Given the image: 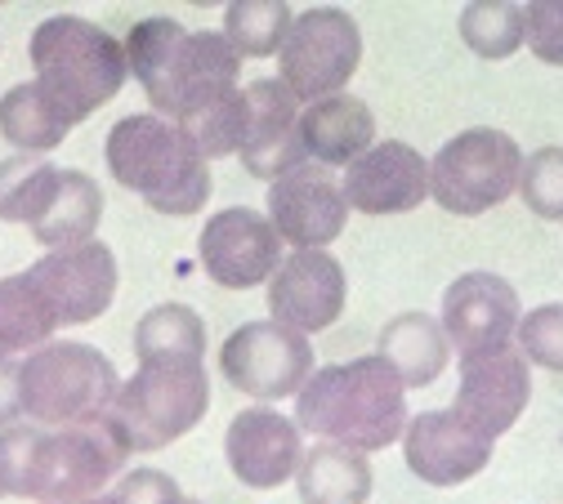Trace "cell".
I'll return each mask as SVG.
<instances>
[{
    "instance_id": "cell-28",
    "label": "cell",
    "mask_w": 563,
    "mask_h": 504,
    "mask_svg": "<svg viewBox=\"0 0 563 504\" xmlns=\"http://www.w3.org/2000/svg\"><path fill=\"white\" fill-rule=\"evenodd\" d=\"M58 175L63 170L45 157H5L0 161V220L36 228L58 192Z\"/></svg>"
},
{
    "instance_id": "cell-36",
    "label": "cell",
    "mask_w": 563,
    "mask_h": 504,
    "mask_svg": "<svg viewBox=\"0 0 563 504\" xmlns=\"http://www.w3.org/2000/svg\"><path fill=\"white\" fill-rule=\"evenodd\" d=\"M23 415L19 402V362H0V428Z\"/></svg>"
},
{
    "instance_id": "cell-3",
    "label": "cell",
    "mask_w": 563,
    "mask_h": 504,
    "mask_svg": "<svg viewBox=\"0 0 563 504\" xmlns=\"http://www.w3.org/2000/svg\"><path fill=\"white\" fill-rule=\"evenodd\" d=\"M398 371L380 352L331 362L309 376L296 393V424L322 443H340L349 451H385L407 434V397Z\"/></svg>"
},
{
    "instance_id": "cell-11",
    "label": "cell",
    "mask_w": 563,
    "mask_h": 504,
    "mask_svg": "<svg viewBox=\"0 0 563 504\" xmlns=\"http://www.w3.org/2000/svg\"><path fill=\"white\" fill-rule=\"evenodd\" d=\"M197 255L206 277L220 281L224 291H251L260 281H273V272L287 259L268 214L246 205H229L220 214H210L197 237Z\"/></svg>"
},
{
    "instance_id": "cell-33",
    "label": "cell",
    "mask_w": 563,
    "mask_h": 504,
    "mask_svg": "<svg viewBox=\"0 0 563 504\" xmlns=\"http://www.w3.org/2000/svg\"><path fill=\"white\" fill-rule=\"evenodd\" d=\"M515 348L528 357V367H545L563 376V304L532 309L515 331Z\"/></svg>"
},
{
    "instance_id": "cell-29",
    "label": "cell",
    "mask_w": 563,
    "mask_h": 504,
    "mask_svg": "<svg viewBox=\"0 0 563 504\" xmlns=\"http://www.w3.org/2000/svg\"><path fill=\"white\" fill-rule=\"evenodd\" d=\"M246 121H251V103H246V90H229L224 99L206 103L197 112H188L184 121H175L184 130V138L192 143V148L216 161V157H233L242 153V138H246Z\"/></svg>"
},
{
    "instance_id": "cell-6",
    "label": "cell",
    "mask_w": 563,
    "mask_h": 504,
    "mask_svg": "<svg viewBox=\"0 0 563 504\" xmlns=\"http://www.w3.org/2000/svg\"><path fill=\"white\" fill-rule=\"evenodd\" d=\"M117 393H121L117 367L95 344L54 339L27 352V362H19V402L23 415L36 419L41 428L103 424Z\"/></svg>"
},
{
    "instance_id": "cell-38",
    "label": "cell",
    "mask_w": 563,
    "mask_h": 504,
    "mask_svg": "<svg viewBox=\"0 0 563 504\" xmlns=\"http://www.w3.org/2000/svg\"><path fill=\"white\" fill-rule=\"evenodd\" d=\"M184 504H201V500H188V495H184Z\"/></svg>"
},
{
    "instance_id": "cell-39",
    "label": "cell",
    "mask_w": 563,
    "mask_h": 504,
    "mask_svg": "<svg viewBox=\"0 0 563 504\" xmlns=\"http://www.w3.org/2000/svg\"><path fill=\"white\" fill-rule=\"evenodd\" d=\"M0 495H5V491H0Z\"/></svg>"
},
{
    "instance_id": "cell-5",
    "label": "cell",
    "mask_w": 563,
    "mask_h": 504,
    "mask_svg": "<svg viewBox=\"0 0 563 504\" xmlns=\"http://www.w3.org/2000/svg\"><path fill=\"white\" fill-rule=\"evenodd\" d=\"M32 67L36 81L67 108L77 125L99 112L130 77L125 41L81 14H54L32 32Z\"/></svg>"
},
{
    "instance_id": "cell-12",
    "label": "cell",
    "mask_w": 563,
    "mask_h": 504,
    "mask_svg": "<svg viewBox=\"0 0 563 504\" xmlns=\"http://www.w3.org/2000/svg\"><path fill=\"white\" fill-rule=\"evenodd\" d=\"M27 277H32V285L41 291V300L54 313L58 326L95 322L117 300V259L103 242H86V246H67V250L41 255L27 268Z\"/></svg>"
},
{
    "instance_id": "cell-23",
    "label": "cell",
    "mask_w": 563,
    "mask_h": 504,
    "mask_svg": "<svg viewBox=\"0 0 563 504\" xmlns=\"http://www.w3.org/2000/svg\"><path fill=\"white\" fill-rule=\"evenodd\" d=\"M380 357L398 371V380L407 389H426L448 371L452 344H448L443 322H434L426 313H398L380 331Z\"/></svg>"
},
{
    "instance_id": "cell-1",
    "label": "cell",
    "mask_w": 563,
    "mask_h": 504,
    "mask_svg": "<svg viewBox=\"0 0 563 504\" xmlns=\"http://www.w3.org/2000/svg\"><path fill=\"white\" fill-rule=\"evenodd\" d=\"M125 456L108 424L0 428V491L36 504H81L103 495Z\"/></svg>"
},
{
    "instance_id": "cell-10",
    "label": "cell",
    "mask_w": 563,
    "mask_h": 504,
    "mask_svg": "<svg viewBox=\"0 0 563 504\" xmlns=\"http://www.w3.org/2000/svg\"><path fill=\"white\" fill-rule=\"evenodd\" d=\"M224 380L242 397L277 402L296 397L313 376V344L309 335L282 326V322H246L238 326L220 348Z\"/></svg>"
},
{
    "instance_id": "cell-17",
    "label": "cell",
    "mask_w": 563,
    "mask_h": 504,
    "mask_svg": "<svg viewBox=\"0 0 563 504\" xmlns=\"http://www.w3.org/2000/svg\"><path fill=\"white\" fill-rule=\"evenodd\" d=\"M229 469L242 486L251 491H273L287 478L300 473L305 443H300V424L287 419L273 406H246L233 415L229 434H224Z\"/></svg>"
},
{
    "instance_id": "cell-35",
    "label": "cell",
    "mask_w": 563,
    "mask_h": 504,
    "mask_svg": "<svg viewBox=\"0 0 563 504\" xmlns=\"http://www.w3.org/2000/svg\"><path fill=\"white\" fill-rule=\"evenodd\" d=\"M112 495H117L121 504H184L179 482H175L170 473H162V469H130V473L117 482Z\"/></svg>"
},
{
    "instance_id": "cell-27",
    "label": "cell",
    "mask_w": 563,
    "mask_h": 504,
    "mask_svg": "<svg viewBox=\"0 0 563 504\" xmlns=\"http://www.w3.org/2000/svg\"><path fill=\"white\" fill-rule=\"evenodd\" d=\"M134 357L148 362H201L206 357V326L188 304H157L134 326Z\"/></svg>"
},
{
    "instance_id": "cell-37",
    "label": "cell",
    "mask_w": 563,
    "mask_h": 504,
    "mask_svg": "<svg viewBox=\"0 0 563 504\" xmlns=\"http://www.w3.org/2000/svg\"><path fill=\"white\" fill-rule=\"evenodd\" d=\"M81 504H121L117 495H95V500H81Z\"/></svg>"
},
{
    "instance_id": "cell-15",
    "label": "cell",
    "mask_w": 563,
    "mask_h": 504,
    "mask_svg": "<svg viewBox=\"0 0 563 504\" xmlns=\"http://www.w3.org/2000/svg\"><path fill=\"white\" fill-rule=\"evenodd\" d=\"M443 331H448V344L470 357V352H483V348H501L515 339L519 322H523V309H519V295L515 285L497 272H461L448 291H443Z\"/></svg>"
},
{
    "instance_id": "cell-7",
    "label": "cell",
    "mask_w": 563,
    "mask_h": 504,
    "mask_svg": "<svg viewBox=\"0 0 563 504\" xmlns=\"http://www.w3.org/2000/svg\"><path fill=\"white\" fill-rule=\"evenodd\" d=\"M206 411L210 376L201 362H148L121 384L103 424L130 456H148L192 434Z\"/></svg>"
},
{
    "instance_id": "cell-4",
    "label": "cell",
    "mask_w": 563,
    "mask_h": 504,
    "mask_svg": "<svg viewBox=\"0 0 563 504\" xmlns=\"http://www.w3.org/2000/svg\"><path fill=\"white\" fill-rule=\"evenodd\" d=\"M108 170L125 192H139L153 210L170 220L206 210L210 201V166L206 157L184 138V130L157 112L121 116L108 134Z\"/></svg>"
},
{
    "instance_id": "cell-26",
    "label": "cell",
    "mask_w": 563,
    "mask_h": 504,
    "mask_svg": "<svg viewBox=\"0 0 563 504\" xmlns=\"http://www.w3.org/2000/svg\"><path fill=\"white\" fill-rule=\"evenodd\" d=\"M58 331L54 313L45 309L41 291L27 272L0 277V362H14L23 352H36Z\"/></svg>"
},
{
    "instance_id": "cell-8",
    "label": "cell",
    "mask_w": 563,
    "mask_h": 504,
    "mask_svg": "<svg viewBox=\"0 0 563 504\" xmlns=\"http://www.w3.org/2000/svg\"><path fill=\"white\" fill-rule=\"evenodd\" d=\"M523 153L506 130L474 125L448 138L430 161V197L448 214H483L519 192Z\"/></svg>"
},
{
    "instance_id": "cell-9",
    "label": "cell",
    "mask_w": 563,
    "mask_h": 504,
    "mask_svg": "<svg viewBox=\"0 0 563 504\" xmlns=\"http://www.w3.org/2000/svg\"><path fill=\"white\" fill-rule=\"evenodd\" d=\"M363 63V32L349 10L335 5H313L296 14L287 45L277 54L282 86L296 94V103H322L344 94L349 77Z\"/></svg>"
},
{
    "instance_id": "cell-14",
    "label": "cell",
    "mask_w": 563,
    "mask_h": 504,
    "mask_svg": "<svg viewBox=\"0 0 563 504\" xmlns=\"http://www.w3.org/2000/svg\"><path fill=\"white\" fill-rule=\"evenodd\" d=\"M528 397H532L528 357L515 344L461 357V389H456V406L452 411L465 424H474L483 438L497 443L506 428L523 415Z\"/></svg>"
},
{
    "instance_id": "cell-34",
    "label": "cell",
    "mask_w": 563,
    "mask_h": 504,
    "mask_svg": "<svg viewBox=\"0 0 563 504\" xmlns=\"http://www.w3.org/2000/svg\"><path fill=\"white\" fill-rule=\"evenodd\" d=\"M523 36L541 63L563 67V0H537V5H528L523 10Z\"/></svg>"
},
{
    "instance_id": "cell-18",
    "label": "cell",
    "mask_w": 563,
    "mask_h": 504,
    "mask_svg": "<svg viewBox=\"0 0 563 504\" xmlns=\"http://www.w3.org/2000/svg\"><path fill=\"white\" fill-rule=\"evenodd\" d=\"M344 291V268L327 250H296L268 281V313L300 335H318L340 322Z\"/></svg>"
},
{
    "instance_id": "cell-21",
    "label": "cell",
    "mask_w": 563,
    "mask_h": 504,
    "mask_svg": "<svg viewBox=\"0 0 563 504\" xmlns=\"http://www.w3.org/2000/svg\"><path fill=\"white\" fill-rule=\"evenodd\" d=\"M300 138L309 148V161L318 166H354L367 148H376V116L363 99L335 94L322 103H309L300 112Z\"/></svg>"
},
{
    "instance_id": "cell-25",
    "label": "cell",
    "mask_w": 563,
    "mask_h": 504,
    "mask_svg": "<svg viewBox=\"0 0 563 504\" xmlns=\"http://www.w3.org/2000/svg\"><path fill=\"white\" fill-rule=\"evenodd\" d=\"M103 220V188L86 175V170H63L58 175V192L45 210V220L32 228V237L49 250H67V246H86L95 242V228Z\"/></svg>"
},
{
    "instance_id": "cell-19",
    "label": "cell",
    "mask_w": 563,
    "mask_h": 504,
    "mask_svg": "<svg viewBox=\"0 0 563 504\" xmlns=\"http://www.w3.org/2000/svg\"><path fill=\"white\" fill-rule=\"evenodd\" d=\"M349 210L363 214H402L416 210L430 197V161L420 157L411 143L385 138L376 148H367L340 179Z\"/></svg>"
},
{
    "instance_id": "cell-2",
    "label": "cell",
    "mask_w": 563,
    "mask_h": 504,
    "mask_svg": "<svg viewBox=\"0 0 563 504\" xmlns=\"http://www.w3.org/2000/svg\"><path fill=\"white\" fill-rule=\"evenodd\" d=\"M125 63L166 121H184L188 112L224 99L229 90H238L242 71V58L224 32H188L162 14L130 27Z\"/></svg>"
},
{
    "instance_id": "cell-16",
    "label": "cell",
    "mask_w": 563,
    "mask_h": 504,
    "mask_svg": "<svg viewBox=\"0 0 563 504\" xmlns=\"http://www.w3.org/2000/svg\"><path fill=\"white\" fill-rule=\"evenodd\" d=\"M492 447L497 443L483 438L452 406L407 419V434H402L407 469L430 486H461V482L478 478L492 460Z\"/></svg>"
},
{
    "instance_id": "cell-20",
    "label": "cell",
    "mask_w": 563,
    "mask_h": 504,
    "mask_svg": "<svg viewBox=\"0 0 563 504\" xmlns=\"http://www.w3.org/2000/svg\"><path fill=\"white\" fill-rule=\"evenodd\" d=\"M251 121L242 138V166L260 179H282L309 161V148L300 138V103L282 81H251L246 86Z\"/></svg>"
},
{
    "instance_id": "cell-13",
    "label": "cell",
    "mask_w": 563,
    "mask_h": 504,
    "mask_svg": "<svg viewBox=\"0 0 563 504\" xmlns=\"http://www.w3.org/2000/svg\"><path fill=\"white\" fill-rule=\"evenodd\" d=\"M349 220V201L340 179L318 166L305 161L291 175H282L268 183V224L277 228L282 242H291L296 250H322L344 233Z\"/></svg>"
},
{
    "instance_id": "cell-24",
    "label": "cell",
    "mask_w": 563,
    "mask_h": 504,
    "mask_svg": "<svg viewBox=\"0 0 563 504\" xmlns=\"http://www.w3.org/2000/svg\"><path fill=\"white\" fill-rule=\"evenodd\" d=\"M300 504H367L372 495V464L363 451L340 443H313L300 460Z\"/></svg>"
},
{
    "instance_id": "cell-22",
    "label": "cell",
    "mask_w": 563,
    "mask_h": 504,
    "mask_svg": "<svg viewBox=\"0 0 563 504\" xmlns=\"http://www.w3.org/2000/svg\"><path fill=\"white\" fill-rule=\"evenodd\" d=\"M77 130V121L67 116V108L41 86V81H19L0 94V134L23 157H45L58 143Z\"/></svg>"
},
{
    "instance_id": "cell-32",
    "label": "cell",
    "mask_w": 563,
    "mask_h": 504,
    "mask_svg": "<svg viewBox=\"0 0 563 504\" xmlns=\"http://www.w3.org/2000/svg\"><path fill=\"white\" fill-rule=\"evenodd\" d=\"M519 197L537 220L563 224V143H550V148H537L523 157Z\"/></svg>"
},
{
    "instance_id": "cell-31",
    "label": "cell",
    "mask_w": 563,
    "mask_h": 504,
    "mask_svg": "<svg viewBox=\"0 0 563 504\" xmlns=\"http://www.w3.org/2000/svg\"><path fill=\"white\" fill-rule=\"evenodd\" d=\"M456 27H461V41L478 58H510L528 41L523 36V5H510V0H478V5H465Z\"/></svg>"
},
{
    "instance_id": "cell-30",
    "label": "cell",
    "mask_w": 563,
    "mask_h": 504,
    "mask_svg": "<svg viewBox=\"0 0 563 504\" xmlns=\"http://www.w3.org/2000/svg\"><path fill=\"white\" fill-rule=\"evenodd\" d=\"M291 23H296V14H291V5H282V0H242V5L224 10V36L238 49V58L282 54Z\"/></svg>"
}]
</instances>
